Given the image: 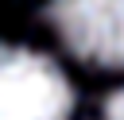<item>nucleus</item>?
I'll use <instances>...</instances> for the list:
<instances>
[{"label":"nucleus","mask_w":124,"mask_h":120,"mask_svg":"<svg viewBox=\"0 0 124 120\" xmlns=\"http://www.w3.org/2000/svg\"><path fill=\"white\" fill-rule=\"evenodd\" d=\"M105 120H124V89H116L105 101Z\"/></svg>","instance_id":"3"},{"label":"nucleus","mask_w":124,"mask_h":120,"mask_svg":"<svg viewBox=\"0 0 124 120\" xmlns=\"http://www.w3.org/2000/svg\"><path fill=\"white\" fill-rule=\"evenodd\" d=\"M70 112L74 89L46 54L0 46V120H70Z\"/></svg>","instance_id":"1"},{"label":"nucleus","mask_w":124,"mask_h":120,"mask_svg":"<svg viewBox=\"0 0 124 120\" xmlns=\"http://www.w3.org/2000/svg\"><path fill=\"white\" fill-rule=\"evenodd\" d=\"M50 23L78 58L124 70V0H50Z\"/></svg>","instance_id":"2"}]
</instances>
